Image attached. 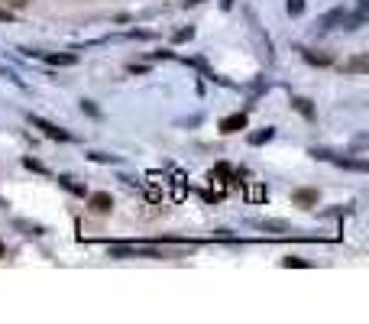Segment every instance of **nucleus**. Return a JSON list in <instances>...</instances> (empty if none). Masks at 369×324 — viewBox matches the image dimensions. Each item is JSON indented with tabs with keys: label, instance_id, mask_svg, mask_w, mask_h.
Returning <instances> with one entry per match:
<instances>
[{
	"label": "nucleus",
	"instance_id": "obj_24",
	"mask_svg": "<svg viewBox=\"0 0 369 324\" xmlns=\"http://www.w3.org/2000/svg\"><path fill=\"white\" fill-rule=\"evenodd\" d=\"M198 4H204V0H182V7H198Z\"/></svg>",
	"mask_w": 369,
	"mask_h": 324
},
{
	"label": "nucleus",
	"instance_id": "obj_16",
	"mask_svg": "<svg viewBox=\"0 0 369 324\" xmlns=\"http://www.w3.org/2000/svg\"><path fill=\"white\" fill-rule=\"evenodd\" d=\"M88 159H91V162H101V166H107V162H110V166H117V162H120V156H107V153H88Z\"/></svg>",
	"mask_w": 369,
	"mask_h": 324
},
{
	"label": "nucleus",
	"instance_id": "obj_26",
	"mask_svg": "<svg viewBox=\"0 0 369 324\" xmlns=\"http://www.w3.org/2000/svg\"><path fill=\"white\" fill-rule=\"evenodd\" d=\"M0 256H4V243H0Z\"/></svg>",
	"mask_w": 369,
	"mask_h": 324
},
{
	"label": "nucleus",
	"instance_id": "obj_11",
	"mask_svg": "<svg viewBox=\"0 0 369 324\" xmlns=\"http://www.w3.org/2000/svg\"><path fill=\"white\" fill-rule=\"evenodd\" d=\"M272 140H276V127H262V130H256V133H250L246 143L250 146H266V143H272Z\"/></svg>",
	"mask_w": 369,
	"mask_h": 324
},
{
	"label": "nucleus",
	"instance_id": "obj_5",
	"mask_svg": "<svg viewBox=\"0 0 369 324\" xmlns=\"http://www.w3.org/2000/svg\"><path fill=\"white\" fill-rule=\"evenodd\" d=\"M88 208H91V214L104 217L114 211V195L110 191H88Z\"/></svg>",
	"mask_w": 369,
	"mask_h": 324
},
{
	"label": "nucleus",
	"instance_id": "obj_15",
	"mask_svg": "<svg viewBox=\"0 0 369 324\" xmlns=\"http://www.w3.org/2000/svg\"><path fill=\"white\" fill-rule=\"evenodd\" d=\"M256 227L260 231H288L286 221H256Z\"/></svg>",
	"mask_w": 369,
	"mask_h": 324
},
{
	"label": "nucleus",
	"instance_id": "obj_9",
	"mask_svg": "<svg viewBox=\"0 0 369 324\" xmlns=\"http://www.w3.org/2000/svg\"><path fill=\"white\" fill-rule=\"evenodd\" d=\"M292 201L298 208H318V188H295Z\"/></svg>",
	"mask_w": 369,
	"mask_h": 324
},
{
	"label": "nucleus",
	"instance_id": "obj_14",
	"mask_svg": "<svg viewBox=\"0 0 369 324\" xmlns=\"http://www.w3.org/2000/svg\"><path fill=\"white\" fill-rule=\"evenodd\" d=\"M282 266H286V269H292V266H295V269H308V259H302V256H286V259H282Z\"/></svg>",
	"mask_w": 369,
	"mask_h": 324
},
{
	"label": "nucleus",
	"instance_id": "obj_6",
	"mask_svg": "<svg viewBox=\"0 0 369 324\" xmlns=\"http://www.w3.org/2000/svg\"><path fill=\"white\" fill-rule=\"evenodd\" d=\"M26 55H36V59L49 62V65H78V55L75 52H29V49H20Z\"/></svg>",
	"mask_w": 369,
	"mask_h": 324
},
{
	"label": "nucleus",
	"instance_id": "obj_20",
	"mask_svg": "<svg viewBox=\"0 0 369 324\" xmlns=\"http://www.w3.org/2000/svg\"><path fill=\"white\" fill-rule=\"evenodd\" d=\"M81 111H88L91 117H101V107H98L94 101H81Z\"/></svg>",
	"mask_w": 369,
	"mask_h": 324
},
{
	"label": "nucleus",
	"instance_id": "obj_1",
	"mask_svg": "<svg viewBox=\"0 0 369 324\" xmlns=\"http://www.w3.org/2000/svg\"><path fill=\"white\" fill-rule=\"evenodd\" d=\"M363 23H366V13H353L347 7H334L318 20V29H324V33H330V29H360Z\"/></svg>",
	"mask_w": 369,
	"mask_h": 324
},
{
	"label": "nucleus",
	"instance_id": "obj_7",
	"mask_svg": "<svg viewBox=\"0 0 369 324\" xmlns=\"http://www.w3.org/2000/svg\"><path fill=\"white\" fill-rule=\"evenodd\" d=\"M292 107L298 114H302L304 120H308V123H314V120H318V107H314V101H311V97H302V94H292Z\"/></svg>",
	"mask_w": 369,
	"mask_h": 324
},
{
	"label": "nucleus",
	"instance_id": "obj_19",
	"mask_svg": "<svg viewBox=\"0 0 369 324\" xmlns=\"http://www.w3.org/2000/svg\"><path fill=\"white\" fill-rule=\"evenodd\" d=\"M246 195H250V201H262V198H266V188H262V185H250Z\"/></svg>",
	"mask_w": 369,
	"mask_h": 324
},
{
	"label": "nucleus",
	"instance_id": "obj_23",
	"mask_svg": "<svg viewBox=\"0 0 369 324\" xmlns=\"http://www.w3.org/2000/svg\"><path fill=\"white\" fill-rule=\"evenodd\" d=\"M236 0H220V10H234Z\"/></svg>",
	"mask_w": 369,
	"mask_h": 324
},
{
	"label": "nucleus",
	"instance_id": "obj_13",
	"mask_svg": "<svg viewBox=\"0 0 369 324\" xmlns=\"http://www.w3.org/2000/svg\"><path fill=\"white\" fill-rule=\"evenodd\" d=\"M23 169L36 172V175H49V169H46V166H42L39 159H33V156H26V159H23Z\"/></svg>",
	"mask_w": 369,
	"mask_h": 324
},
{
	"label": "nucleus",
	"instance_id": "obj_8",
	"mask_svg": "<svg viewBox=\"0 0 369 324\" xmlns=\"http://www.w3.org/2000/svg\"><path fill=\"white\" fill-rule=\"evenodd\" d=\"M302 52V59L308 62V65H321V69H328V65H334V55H330V52H318V49H298Z\"/></svg>",
	"mask_w": 369,
	"mask_h": 324
},
{
	"label": "nucleus",
	"instance_id": "obj_3",
	"mask_svg": "<svg viewBox=\"0 0 369 324\" xmlns=\"http://www.w3.org/2000/svg\"><path fill=\"white\" fill-rule=\"evenodd\" d=\"M311 156H314V159H324V162H334V166H340V169H353V172L369 169L366 159H347V156H337V153H330V149H311Z\"/></svg>",
	"mask_w": 369,
	"mask_h": 324
},
{
	"label": "nucleus",
	"instance_id": "obj_22",
	"mask_svg": "<svg viewBox=\"0 0 369 324\" xmlns=\"http://www.w3.org/2000/svg\"><path fill=\"white\" fill-rule=\"evenodd\" d=\"M356 13H369V0H356Z\"/></svg>",
	"mask_w": 369,
	"mask_h": 324
},
{
	"label": "nucleus",
	"instance_id": "obj_17",
	"mask_svg": "<svg viewBox=\"0 0 369 324\" xmlns=\"http://www.w3.org/2000/svg\"><path fill=\"white\" fill-rule=\"evenodd\" d=\"M286 10H288V17H302V13H304V0H286Z\"/></svg>",
	"mask_w": 369,
	"mask_h": 324
},
{
	"label": "nucleus",
	"instance_id": "obj_25",
	"mask_svg": "<svg viewBox=\"0 0 369 324\" xmlns=\"http://www.w3.org/2000/svg\"><path fill=\"white\" fill-rule=\"evenodd\" d=\"M10 4H17V7H26V4H29V0H10Z\"/></svg>",
	"mask_w": 369,
	"mask_h": 324
},
{
	"label": "nucleus",
	"instance_id": "obj_21",
	"mask_svg": "<svg viewBox=\"0 0 369 324\" xmlns=\"http://www.w3.org/2000/svg\"><path fill=\"white\" fill-rule=\"evenodd\" d=\"M13 20H17V13H13V10L0 7V23H13Z\"/></svg>",
	"mask_w": 369,
	"mask_h": 324
},
{
	"label": "nucleus",
	"instance_id": "obj_4",
	"mask_svg": "<svg viewBox=\"0 0 369 324\" xmlns=\"http://www.w3.org/2000/svg\"><path fill=\"white\" fill-rule=\"evenodd\" d=\"M246 123H250V111H234V114H227V117H220L217 130L224 137H234V133L246 130Z\"/></svg>",
	"mask_w": 369,
	"mask_h": 324
},
{
	"label": "nucleus",
	"instance_id": "obj_12",
	"mask_svg": "<svg viewBox=\"0 0 369 324\" xmlns=\"http://www.w3.org/2000/svg\"><path fill=\"white\" fill-rule=\"evenodd\" d=\"M366 69H369V59H366V55H356V59H350V62L344 65V72H356V75H360V72H366Z\"/></svg>",
	"mask_w": 369,
	"mask_h": 324
},
{
	"label": "nucleus",
	"instance_id": "obj_18",
	"mask_svg": "<svg viewBox=\"0 0 369 324\" xmlns=\"http://www.w3.org/2000/svg\"><path fill=\"white\" fill-rule=\"evenodd\" d=\"M188 39H194V26H184V29H178L172 36V43H188Z\"/></svg>",
	"mask_w": 369,
	"mask_h": 324
},
{
	"label": "nucleus",
	"instance_id": "obj_2",
	"mask_svg": "<svg viewBox=\"0 0 369 324\" xmlns=\"http://www.w3.org/2000/svg\"><path fill=\"white\" fill-rule=\"evenodd\" d=\"M26 120H29V123H33L36 130H42V133H46L49 140H55V143H72V140H75V137H72V133H68L65 127H59V123H52V120L39 117V114H33V111L26 114Z\"/></svg>",
	"mask_w": 369,
	"mask_h": 324
},
{
	"label": "nucleus",
	"instance_id": "obj_10",
	"mask_svg": "<svg viewBox=\"0 0 369 324\" xmlns=\"http://www.w3.org/2000/svg\"><path fill=\"white\" fill-rule=\"evenodd\" d=\"M59 185L65 188V191H72L75 198H88V185H81V182L72 179V175H59Z\"/></svg>",
	"mask_w": 369,
	"mask_h": 324
}]
</instances>
